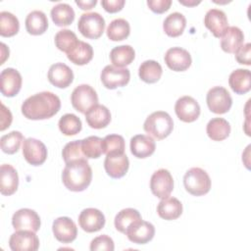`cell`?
Wrapping results in <instances>:
<instances>
[{
	"label": "cell",
	"mask_w": 251,
	"mask_h": 251,
	"mask_svg": "<svg viewBox=\"0 0 251 251\" xmlns=\"http://www.w3.org/2000/svg\"><path fill=\"white\" fill-rule=\"evenodd\" d=\"M71 102L76 111L85 114L90 108L98 104V95L89 84H80L73 90Z\"/></svg>",
	"instance_id": "obj_6"
},
{
	"label": "cell",
	"mask_w": 251,
	"mask_h": 251,
	"mask_svg": "<svg viewBox=\"0 0 251 251\" xmlns=\"http://www.w3.org/2000/svg\"><path fill=\"white\" fill-rule=\"evenodd\" d=\"M143 128L148 135L162 140L168 137L174 129V122L172 117L164 111H156L150 114L144 124Z\"/></svg>",
	"instance_id": "obj_3"
},
{
	"label": "cell",
	"mask_w": 251,
	"mask_h": 251,
	"mask_svg": "<svg viewBox=\"0 0 251 251\" xmlns=\"http://www.w3.org/2000/svg\"><path fill=\"white\" fill-rule=\"evenodd\" d=\"M125 139L120 134H109L103 138V154L116 155L125 153Z\"/></svg>",
	"instance_id": "obj_41"
},
{
	"label": "cell",
	"mask_w": 251,
	"mask_h": 251,
	"mask_svg": "<svg viewBox=\"0 0 251 251\" xmlns=\"http://www.w3.org/2000/svg\"><path fill=\"white\" fill-rule=\"evenodd\" d=\"M164 60L169 69L175 72H184L192 63L189 52L180 47H172L168 49Z\"/></svg>",
	"instance_id": "obj_17"
},
{
	"label": "cell",
	"mask_w": 251,
	"mask_h": 251,
	"mask_svg": "<svg viewBox=\"0 0 251 251\" xmlns=\"http://www.w3.org/2000/svg\"><path fill=\"white\" fill-rule=\"evenodd\" d=\"M20 23L18 18L10 12L0 13V34L4 37H11L18 33Z\"/></svg>",
	"instance_id": "obj_38"
},
{
	"label": "cell",
	"mask_w": 251,
	"mask_h": 251,
	"mask_svg": "<svg viewBox=\"0 0 251 251\" xmlns=\"http://www.w3.org/2000/svg\"><path fill=\"white\" fill-rule=\"evenodd\" d=\"M157 213L160 218L166 221L176 220L182 214V204L177 198L168 196L159 202Z\"/></svg>",
	"instance_id": "obj_25"
},
{
	"label": "cell",
	"mask_w": 251,
	"mask_h": 251,
	"mask_svg": "<svg viewBox=\"0 0 251 251\" xmlns=\"http://www.w3.org/2000/svg\"><path fill=\"white\" fill-rule=\"evenodd\" d=\"M147 5L152 12L156 14H163L170 9L172 5V1L171 0H148Z\"/></svg>",
	"instance_id": "obj_46"
},
{
	"label": "cell",
	"mask_w": 251,
	"mask_h": 251,
	"mask_svg": "<svg viewBox=\"0 0 251 251\" xmlns=\"http://www.w3.org/2000/svg\"><path fill=\"white\" fill-rule=\"evenodd\" d=\"M128 240L135 244H145L151 241L155 235L154 226L146 221L138 220L132 223L125 233Z\"/></svg>",
	"instance_id": "obj_13"
},
{
	"label": "cell",
	"mask_w": 251,
	"mask_h": 251,
	"mask_svg": "<svg viewBox=\"0 0 251 251\" xmlns=\"http://www.w3.org/2000/svg\"><path fill=\"white\" fill-rule=\"evenodd\" d=\"M48 80L51 84L59 88H66L74 80L72 69L64 63L53 64L48 71Z\"/></svg>",
	"instance_id": "obj_20"
},
{
	"label": "cell",
	"mask_w": 251,
	"mask_h": 251,
	"mask_svg": "<svg viewBox=\"0 0 251 251\" xmlns=\"http://www.w3.org/2000/svg\"><path fill=\"white\" fill-rule=\"evenodd\" d=\"M178 2L184 6H188V7H193V6H196L198 4H200V0L196 1V0H178Z\"/></svg>",
	"instance_id": "obj_50"
},
{
	"label": "cell",
	"mask_w": 251,
	"mask_h": 251,
	"mask_svg": "<svg viewBox=\"0 0 251 251\" xmlns=\"http://www.w3.org/2000/svg\"><path fill=\"white\" fill-rule=\"evenodd\" d=\"M66 54L72 63L75 65L83 66L92 60L93 49L89 43L78 40V42Z\"/></svg>",
	"instance_id": "obj_28"
},
{
	"label": "cell",
	"mask_w": 251,
	"mask_h": 251,
	"mask_svg": "<svg viewBox=\"0 0 251 251\" xmlns=\"http://www.w3.org/2000/svg\"><path fill=\"white\" fill-rule=\"evenodd\" d=\"M53 23L58 26H68L75 20V11L67 3H59L50 12Z\"/></svg>",
	"instance_id": "obj_32"
},
{
	"label": "cell",
	"mask_w": 251,
	"mask_h": 251,
	"mask_svg": "<svg viewBox=\"0 0 251 251\" xmlns=\"http://www.w3.org/2000/svg\"><path fill=\"white\" fill-rule=\"evenodd\" d=\"M100 78L106 88L116 89L128 83L130 73L126 68H118L114 65H108L102 70Z\"/></svg>",
	"instance_id": "obj_8"
},
{
	"label": "cell",
	"mask_w": 251,
	"mask_h": 251,
	"mask_svg": "<svg viewBox=\"0 0 251 251\" xmlns=\"http://www.w3.org/2000/svg\"><path fill=\"white\" fill-rule=\"evenodd\" d=\"M85 121L91 128H104L111 122L110 110L104 105L97 104L85 113Z\"/></svg>",
	"instance_id": "obj_24"
},
{
	"label": "cell",
	"mask_w": 251,
	"mask_h": 251,
	"mask_svg": "<svg viewBox=\"0 0 251 251\" xmlns=\"http://www.w3.org/2000/svg\"><path fill=\"white\" fill-rule=\"evenodd\" d=\"M104 214L95 208L83 209L78 216V225L86 232H96L105 226Z\"/></svg>",
	"instance_id": "obj_18"
},
{
	"label": "cell",
	"mask_w": 251,
	"mask_h": 251,
	"mask_svg": "<svg viewBox=\"0 0 251 251\" xmlns=\"http://www.w3.org/2000/svg\"><path fill=\"white\" fill-rule=\"evenodd\" d=\"M58 126L60 131L67 136L77 134L82 127L80 119L75 114H65L62 116L59 120Z\"/></svg>",
	"instance_id": "obj_39"
},
{
	"label": "cell",
	"mask_w": 251,
	"mask_h": 251,
	"mask_svg": "<svg viewBox=\"0 0 251 251\" xmlns=\"http://www.w3.org/2000/svg\"><path fill=\"white\" fill-rule=\"evenodd\" d=\"M13 117L8 108L2 103L1 104V119H0V130L3 131L11 126Z\"/></svg>",
	"instance_id": "obj_48"
},
{
	"label": "cell",
	"mask_w": 251,
	"mask_h": 251,
	"mask_svg": "<svg viewBox=\"0 0 251 251\" xmlns=\"http://www.w3.org/2000/svg\"><path fill=\"white\" fill-rule=\"evenodd\" d=\"M129 161L127 156L124 154L107 155L104 161V168L107 175L113 178L123 177L128 170Z\"/></svg>",
	"instance_id": "obj_21"
},
{
	"label": "cell",
	"mask_w": 251,
	"mask_h": 251,
	"mask_svg": "<svg viewBox=\"0 0 251 251\" xmlns=\"http://www.w3.org/2000/svg\"><path fill=\"white\" fill-rule=\"evenodd\" d=\"M52 230L55 238L62 243H71L77 235V227L69 217H59L54 220Z\"/></svg>",
	"instance_id": "obj_16"
},
{
	"label": "cell",
	"mask_w": 251,
	"mask_h": 251,
	"mask_svg": "<svg viewBox=\"0 0 251 251\" xmlns=\"http://www.w3.org/2000/svg\"><path fill=\"white\" fill-rule=\"evenodd\" d=\"M25 141L24 135L17 130H13L8 134H5L0 139L1 149L4 153L12 155L18 152L22 142Z\"/></svg>",
	"instance_id": "obj_40"
},
{
	"label": "cell",
	"mask_w": 251,
	"mask_h": 251,
	"mask_svg": "<svg viewBox=\"0 0 251 251\" xmlns=\"http://www.w3.org/2000/svg\"><path fill=\"white\" fill-rule=\"evenodd\" d=\"M228 84L236 94H245L251 88L250 71L246 69H237L233 71L228 77Z\"/></svg>",
	"instance_id": "obj_27"
},
{
	"label": "cell",
	"mask_w": 251,
	"mask_h": 251,
	"mask_svg": "<svg viewBox=\"0 0 251 251\" xmlns=\"http://www.w3.org/2000/svg\"><path fill=\"white\" fill-rule=\"evenodd\" d=\"M163 74L162 66L154 60H146L139 66L138 75L140 79L146 83L157 82Z\"/></svg>",
	"instance_id": "obj_33"
},
{
	"label": "cell",
	"mask_w": 251,
	"mask_h": 251,
	"mask_svg": "<svg viewBox=\"0 0 251 251\" xmlns=\"http://www.w3.org/2000/svg\"><path fill=\"white\" fill-rule=\"evenodd\" d=\"M125 0H102L101 5L108 13L120 12L125 5Z\"/></svg>",
	"instance_id": "obj_47"
},
{
	"label": "cell",
	"mask_w": 251,
	"mask_h": 251,
	"mask_svg": "<svg viewBox=\"0 0 251 251\" xmlns=\"http://www.w3.org/2000/svg\"><path fill=\"white\" fill-rule=\"evenodd\" d=\"M77 28L84 37L89 39H97L104 32L105 20L99 13H84L78 20Z\"/></svg>",
	"instance_id": "obj_5"
},
{
	"label": "cell",
	"mask_w": 251,
	"mask_h": 251,
	"mask_svg": "<svg viewBox=\"0 0 251 251\" xmlns=\"http://www.w3.org/2000/svg\"><path fill=\"white\" fill-rule=\"evenodd\" d=\"M75 4L81 9V10H91L96 4V0H75Z\"/></svg>",
	"instance_id": "obj_49"
},
{
	"label": "cell",
	"mask_w": 251,
	"mask_h": 251,
	"mask_svg": "<svg viewBox=\"0 0 251 251\" xmlns=\"http://www.w3.org/2000/svg\"><path fill=\"white\" fill-rule=\"evenodd\" d=\"M5 44L4 43H1V53H2V58H1V63H0V65H2V64H4V61L6 60V58H8L9 57V52H7V53H5L4 51H5Z\"/></svg>",
	"instance_id": "obj_51"
},
{
	"label": "cell",
	"mask_w": 251,
	"mask_h": 251,
	"mask_svg": "<svg viewBox=\"0 0 251 251\" xmlns=\"http://www.w3.org/2000/svg\"><path fill=\"white\" fill-rule=\"evenodd\" d=\"M130 152L139 159H144L151 156L156 149L154 139L145 134H136L130 138Z\"/></svg>",
	"instance_id": "obj_22"
},
{
	"label": "cell",
	"mask_w": 251,
	"mask_h": 251,
	"mask_svg": "<svg viewBox=\"0 0 251 251\" xmlns=\"http://www.w3.org/2000/svg\"><path fill=\"white\" fill-rule=\"evenodd\" d=\"M48 28L46 15L39 10L30 12L25 18V29L31 35L43 34Z\"/></svg>",
	"instance_id": "obj_29"
},
{
	"label": "cell",
	"mask_w": 251,
	"mask_h": 251,
	"mask_svg": "<svg viewBox=\"0 0 251 251\" xmlns=\"http://www.w3.org/2000/svg\"><path fill=\"white\" fill-rule=\"evenodd\" d=\"M206 102L211 112L222 115L227 113L230 110L232 105V98L227 89L225 87L214 86L208 91Z\"/></svg>",
	"instance_id": "obj_7"
},
{
	"label": "cell",
	"mask_w": 251,
	"mask_h": 251,
	"mask_svg": "<svg viewBox=\"0 0 251 251\" xmlns=\"http://www.w3.org/2000/svg\"><path fill=\"white\" fill-rule=\"evenodd\" d=\"M23 155L28 164L40 166L47 159V148L42 141L29 137L23 142Z\"/></svg>",
	"instance_id": "obj_10"
},
{
	"label": "cell",
	"mask_w": 251,
	"mask_h": 251,
	"mask_svg": "<svg viewBox=\"0 0 251 251\" xmlns=\"http://www.w3.org/2000/svg\"><path fill=\"white\" fill-rule=\"evenodd\" d=\"M19 186V176L16 169L9 165L3 164L0 167V192L2 195L14 194Z\"/></svg>",
	"instance_id": "obj_23"
},
{
	"label": "cell",
	"mask_w": 251,
	"mask_h": 251,
	"mask_svg": "<svg viewBox=\"0 0 251 251\" xmlns=\"http://www.w3.org/2000/svg\"><path fill=\"white\" fill-rule=\"evenodd\" d=\"M235 59L239 64L250 65V56H251V44L248 42L243 44L235 53Z\"/></svg>",
	"instance_id": "obj_45"
},
{
	"label": "cell",
	"mask_w": 251,
	"mask_h": 251,
	"mask_svg": "<svg viewBox=\"0 0 251 251\" xmlns=\"http://www.w3.org/2000/svg\"><path fill=\"white\" fill-rule=\"evenodd\" d=\"M81 150L86 159H97L103 154V139L98 136H88L81 140Z\"/></svg>",
	"instance_id": "obj_37"
},
{
	"label": "cell",
	"mask_w": 251,
	"mask_h": 251,
	"mask_svg": "<svg viewBox=\"0 0 251 251\" xmlns=\"http://www.w3.org/2000/svg\"><path fill=\"white\" fill-rule=\"evenodd\" d=\"M107 36L112 41H122L128 37L130 33V26L125 19L113 20L107 27Z\"/></svg>",
	"instance_id": "obj_36"
},
{
	"label": "cell",
	"mask_w": 251,
	"mask_h": 251,
	"mask_svg": "<svg viewBox=\"0 0 251 251\" xmlns=\"http://www.w3.org/2000/svg\"><path fill=\"white\" fill-rule=\"evenodd\" d=\"M141 220L140 213L133 208H126L121 210L115 217L114 225L118 231L126 233L127 227L134 222Z\"/></svg>",
	"instance_id": "obj_35"
},
{
	"label": "cell",
	"mask_w": 251,
	"mask_h": 251,
	"mask_svg": "<svg viewBox=\"0 0 251 251\" xmlns=\"http://www.w3.org/2000/svg\"><path fill=\"white\" fill-rule=\"evenodd\" d=\"M186 26L185 17L178 12H174L167 16L163 23V29L170 37H177L182 34Z\"/></svg>",
	"instance_id": "obj_30"
},
{
	"label": "cell",
	"mask_w": 251,
	"mask_h": 251,
	"mask_svg": "<svg viewBox=\"0 0 251 251\" xmlns=\"http://www.w3.org/2000/svg\"><path fill=\"white\" fill-rule=\"evenodd\" d=\"M62 156L66 164L75 160L85 158L81 150V140H74L67 143L63 148Z\"/></svg>",
	"instance_id": "obj_43"
},
{
	"label": "cell",
	"mask_w": 251,
	"mask_h": 251,
	"mask_svg": "<svg viewBox=\"0 0 251 251\" xmlns=\"http://www.w3.org/2000/svg\"><path fill=\"white\" fill-rule=\"evenodd\" d=\"M12 225L16 230L38 231L41 222L38 214L31 209L23 208L14 213Z\"/></svg>",
	"instance_id": "obj_11"
},
{
	"label": "cell",
	"mask_w": 251,
	"mask_h": 251,
	"mask_svg": "<svg viewBox=\"0 0 251 251\" xmlns=\"http://www.w3.org/2000/svg\"><path fill=\"white\" fill-rule=\"evenodd\" d=\"M205 26L214 34L215 37H222L228 27L226 15L219 9H210L204 17Z\"/></svg>",
	"instance_id": "obj_19"
},
{
	"label": "cell",
	"mask_w": 251,
	"mask_h": 251,
	"mask_svg": "<svg viewBox=\"0 0 251 251\" xmlns=\"http://www.w3.org/2000/svg\"><path fill=\"white\" fill-rule=\"evenodd\" d=\"M185 190L194 196L207 194L211 189V178L206 171L194 167L189 169L183 176Z\"/></svg>",
	"instance_id": "obj_4"
},
{
	"label": "cell",
	"mask_w": 251,
	"mask_h": 251,
	"mask_svg": "<svg viewBox=\"0 0 251 251\" xmlns=\"http://www.w3.org/2000/svg\"><path fill=\"white\" fill-rule=\"evenodd\" d=\"M22 75L13 68H7L0 74V90L6 97L16 96L22 88Z\"/></svg>",
	"instance_id": "obj_15"
},
{
	"label": "cell",
	"mask_w": 251,
	"mask_h": 251,
	"mask_svg": "<svg viewBox=\"0 0 251 251\" xmlns=\"http://www.w3.org/2000/svg\"><path fill=\"white\" fill-rule=\"evenodd\" d=\"M9 246L13 251H36L39 239L34 231L16 230L9 239Z\"/></svg>",
	"instance_id": "obj_12"
},
{
	"label": "cell",
	"mask_w": 251,
	"mask_h": 251,
	"mask_svg": "<svg viewBox=\"0 0 251 251\" xmlns=\"http://www.w3.org/2000/svg\"><path fill=\"white\" fill-rule=\"evenodd\" d=\"M206 132L212 140L222 141L229 135L230 125L223 118H214L208 122Z\"/></svg>",
	"instance_id": "obj_31"
},
{
	"label": "cell",
	"mask_w": 251,
	"mask_h": 251,
	"mask_svg": "<svg viewBox=\"0 0 251 251\" xmlns=\"http://www.w3.org/2000/svg\"><path fill=\"white\" fill-rule=\"evenodd\" d=\"M54 41L56 47L60 51L67 53L78 42V39L74 31L70 29H61L56 33Z\"/></svg>",
	"instance_id": "obj_42"
},
{
	"label": "cell",
	"mask_w": 251,
	"mask_h": 251,
	"mask_svg": "<svg viewBox=\"0 0 251 251\" xmlns=\"http://www.w3.org/2000/svg\"><path fill=\"white\" fill-rule=\"evenodd\" d=\"M244 42L243 31L237 26H228L221 37V47L226 53H235Z\"/></svg>",
	"instance_id": "obj_26"
},
{
	"label": "cell",
	"mask_w": 251,
	"mask_h": 251,
	"mask_svg": "<svg viewBox=\"0 0 251 251\" xmlns=\"http://www.w3.org/2000/svg\"><path fill=\"white\" fill-rule=\"evenodd\" d=\"M89 248L91 251H97V250L113 251L115 249V245H114L113 239L110 236H108L107 234H102L91 240Z\"/></svg>",
	"instance_id": "obj_44"
},
{
	"label": "cell",
	"mask_w": 251,
	"mask_h": 251,
	"mask_svg": "<svg viewBox=\"0 0 251 251\" xmlns=\"http://www.w3.org/2000/svg\"><path fill=\"white\" fill-rule=\"evenodd\" d=\"M200 106L191 96H182L175 104V112L177 118L184 123H192L200 116Z\"/></svg>",
	"instance_id": "obj_14"
},
{
	"label": "cell",
	"mask_w": 251,
	"mask_h": 251,
	"mask_svg": "<svg viewBox=\"0 0 251 251\" xmlns=\"http://www.w3.org/2000/svg\"><path fill=\"white\" fill-rule=\"evenodd\" d=\"M135 58V51L130 45H120L114 47L110 52V59L114 66L125 68Z\"/></svg>",
	"instance_id": "obj_34"
},
{
	"label": "cell",
	"mask_w": 251,
	"mask_h": 251,
	"mask_svg": "<svg viewBox=\"0 0 251 251\" xmlns=\"http://www.w3.org/2000/svg\"><path fill=\"white\" fill-rule=\"evenodd\" d=\"M61 108L60 98L50 91H42L26 98L22 113L28 120H45L56 115Z\"/></svg>",
	"instance_id": "obj_1"
},
{
	"label": "cell",
	"mask_w": 251,
	"mask_h": 251,
	"mask_svg": "<svg viewBox=\"0 0 251 251\" xmlns=\"http://www.w3.org/2000/svg\"><path fill=\"white\" fill-rule=\"evenodd\" d=\"M151 192L158 198L170 196L174 189V179L171 173L166 169H159L153 173L150 179Z\"/></svg>",
	"instance_id": "obj_9"
},
{
	"label": "cell",
	"mask_w": 251,
	"mask_h": 251,
	"mask_svg": "<svg viewBox=\"0 0 251 251\" xmlns=\"http://www.w3.org/2000/svg\"><path fill=\"white\" fill-rule=\"evenodd\" d=\"M92 179V170L86 158L75 160L66 164L62 173V181L71 191L85 190Z\"/></svg>",
	"instance_id": "obj_2"
}]
</instances>
